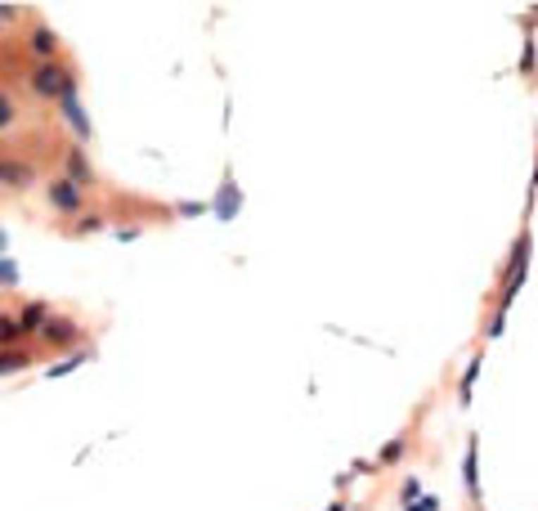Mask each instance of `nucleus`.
<instances>
[{"label":"nucleus","mask_w":538,"mask_h":511,"mask_svg":"<svg viewBox=\"0 0 538 511\" xmlns=\"http://www.w3.org/2000/svg\"><path fill=\"white\" fill-rule=\"evenodd\" d=\"M9 117H14V103H9L5 94H0V126H9Z\"/></svg>","instance_id":"nucleus-2"},{"label":"nucleus","mask_w":538,"mask_h":511,"mask_svg":"<svg viewBox=\"0 0 538 511\" xmlns=\"http://www.w3.org/2000/svg\"><path fill=\"white\" fill-rule=\"evenodd\" d=\"M50 202L58 206V211H77V206H81V193H77V184H68V179H58V184L50 189Z\"/></svg>","instance_id":"nucleus-1"},{"label":"nucleus","mask_w":538,"mask_h":511,"mask_svg":"<svg viewBox=\"0 0 538 511\" xmlns=\"http://www.w3.org/2000/svg\"><path fill=\"white\" fill-rule=\"evenodd\" d=\"M327 511H346V507H327Z\"/></svg>","instance_id":"nucleus-3"}]
</instances>
